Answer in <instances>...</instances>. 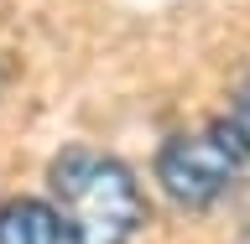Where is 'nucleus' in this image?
I'll return each instance as SVG.
<instances>
[{"mask_svg": "<svg viewBox=\"0 0 250 244\" xmlns=\"http://www.w3.org/2000/svg\"><path fill=\"white\" fill-rule=\"evenodd\" d=\"M47 182H52V203L73 224L78 244H130L136 229L146 224V192H141L136 171L109 151L73 146L52 161Z\"/></svg>", "mask_w": 250, "mask_h": 244, "instance_id": "f257e3e1", "label": "nucleus"}, {"mask_svg": "<svg viewBox=\"0 0 250 244\" xmlns=\"http://www.w3.org/2000/svg\"><path fill=\"white\" fill-rule=\"evenodd\" d=\"M245 171L234 140L224 135V125H203V130H183L156 151V182L167 192V203H177L183 213H203L214 208L224 192L234 187V177Z\"/></svg>", "mask_w": 250, "mask_h": 244, "instance_id": "f03ea898", "label": "nucleus"}, {"mask_svg": "<svg viewBox=\"0 0 250 244\" xmlns=\"http://www.w3.org/2000/svg\"><path fill=\"white\" fill-rule=\"evenodd\" d=\"M0 244H78V234L58 203L5 198L0 203Z\"/></svg>", "mask_w": 250, "mask_h": 244, "instance_id": "7ed1b4c3", "label": "nucleus"}, {"mask_svg": "<svg viewBox=\"0 0 250 244\" xmlns=\"http://www.w3.org/2000/svg\"><path fill=\"white\" fill-rule=\"evenodd\" d=\"M219 125H224V135L234 140V151H240V161H245V171H250V94H245V99H240Z\"/></svg>", "mask_w": 250, "mask_h": 244, "instance_id": "20e7f679", "label": "nucleus"}, {"mask_svg": "<svg viewBox=\"0 0 250 244\" xmlns=\"http://www.w3.org/2000/svg\"><path fill=\"white\" fill-rule=\"evenodd\" d=\"M240 244H250V234H245V239H240Z\"/></svg>", "mask_w": 250, "mask_h": 244, "instance_id": "39448f33", "label": "nucleus"}]
</instances>
